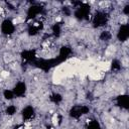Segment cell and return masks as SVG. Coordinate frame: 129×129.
I'll use <instances>...</instances> for the list:
<instances>
[{"label": "cell", "instance_id": "cell-16", "mask_svg": "<svg viewBox=\"0 0 129 129\" xmlns=\"http://www.w3.org/2000/svg\"><path fill=\"white\" fill-rule=\"evenodd\" d=\"M61 100H62L61 95H59V94H57V93H54V94H52V95L50 96V101L53 102V103H55V104L59 103Z\"/></svg>", "mask_w": 129, "mask_h": 129}, {"label": "cell", "instance_id": "cell-7", "mask_svg": "<svg viewBox=\"0 0 129 129\" xmlns=\"http://www.w3.org/2000/svg\"><path fill=\"white\" fill-rule=\"evenodd\" d=\"M71 52H72V50H71L70 47H68V46H62V47L59 49V53H58V56H57L56 59H57L58 61H62V60H64L66 58L69 57V55L71 54Z\"/></svg>", "mask_w": 129, "mask_h": 129}, {"label": "cell", "instance_id": "cell-1", "mask_svg": "<svg viewBox=\"0 0 129 129\" xmlns=\"http://www.w3.org/2000/svg\"><path fill=\"white\" fill-rule=\"evenodd\" d=\"M89 111H90L89 107H87L85 105H76L71 109L70 114L73 118H80L82 115L88 114Z\"/></svg>", "mask_w": 129, "mask_h": 129}, {"label": "cell", "instance_id": "cell-11", "mask_svg": "<svg viewBox=\"0 0 129 129\" xmlns=\"http://www.w3.org/2000/svg\"><path fill=\"white\" fill-rule=\"evenodd\" d=\"M51 31H52L53 35H55L56 37L59 36V34H60V32H61L60 23H54V24H52V26H51Z\"/></svg>", "mask_w": 129, "mask_h": 129}, {"label": "cell", "instance_id": "cell-3", "mask_svg": "<svg viewBox=\"0 0 129 129\" xmlns=\"http://www.w3.org/2000/svg\"><path fill=\"white\" fill-rule=\"evenodd\" d=\"M1 31L5 35H11L15 31V25L10 19H5L1 23Z\"/></svg>", "mask_w": 129, "mask_h": 129}, {"label": "cell", "instance_id": "cell-9", "mask_svg": "<svg viewBox=\"0 0 129 129\" xmlns=\"http://www.w3.org/2000/svg\"><path fill=\"white\" fill-rule=\"evenodd\" d=\"M117 103L121 108L128 109V107H129V97L127 95H121L117 98Z\"/></svg>", "mask_w": 129, "mask_h": 129}, {"label": "cell", "instance_id": "cell-18", "mask_svg": "<svg viewBox=\"0 0 129 129\" xmlns=\"http://www.w3.org/2000/svg\"><path fill=\"white\" fill-rule=\"evenodd\" d=\"M123 13L125 15H128L129 14V5H126L124 8H123Z\"/></svg>", "mask_w": 129, "mask_h": 129}, {"label": "cell", "instance_id": "cell-2", "mask_svg": "<svg viewBox=\"0 0 129 129\" xmlns=\"http://www.w3.org/2000/svg\"><path fill=\"white\" fill-rule=\"evenodd\" d=\"M107 22H108V16L104 11H98L93 16V23L97 27L104 26L107 24Z\"/></svg>", "mask_w": 129, "mask_h": 129}, {"label": "cell", "instance_id": "cell-15", "mask_svg": "<svg viewBox=\"0 0 129 129\" xmlns=\"http://www.w3.org/2000/svg\"><path fill=\"white\" fill-rule=\"evenodd\" d=\"M3 96H4V98H5L6 100H12V99L15 97L13 91L8 90V89H6V90L3 92Z\"/></svg>", "mask_w": 129, "mask_h": 129}, {"label": "cell", "instance_id": "cell-5", "mask_svg": "<svg viewBox=\"0 0 129 129\" xmlns=\"http://www.w3.org/2000/svg\"><path fill=\"white\" fill-rule=\"evenodd\" d=\"M129 37V27L128 24H122L121 27L119 28L118 32H117V38L118 40H120L121 42L126 41Z\"/></svg>", "mask_w": 129, "mask_h": 129}, {"label": "cell", "instance_id": "cell-14", "mask_svg": "<svg viewBox=\"0 0 129 129\" xmlns=\"http://www.w3.org/2000/svg\"><path fill=\"white\" fill-rule=\"evenodd\" d=\"M16 111H17V108H16V106H14V105H10V106H8L7 108H6V114L8 115V116H13L15 113H16Z\"/></svg>", "mask_w": 129, "mask_h": 129}, {"label": "cell", "instance_id": "cell-6", "mask_svg": "<svg viewBox=\"0 0 129 129\" xmlns=\"http://www.w3.org/2000/svg\"><path fill=\"white\" fill-rule=\"evenodd\" d=\"M13 93H14V96H17V97H22L24 94H25V91H26V85L25 83L23 82H18L14 88H13Z\"/></svg>", "mask_w": 129, "mask_h": 129}, {"label": "cell", "instance_id": "cell-13", "mask_svg": "<svg viewBox=\"0 0 129 129\" xmlns=\"http://www.w3.org/2000/svg\"><path fill=\"white\" fill-rule=\"evenodd\" d=\"M111 37H112L111 32H109V31H107V30L102 31L101 34H100V39H101V40H105V41H107V40H110Z\"/></svg>", "mask_w": 129, "mask_h": 129}, {"label": "cell", "instance_id": "cell-8", "mask_svg": "<svg viewBox=\"0 0 129 129\" xmlns=\"http://www.w3.org/2000/svg\"><path fill=\"white\" fill-rule=\"evenodd\" d=\"M34 115V109L31 107V106H26L23 110H22V117L24 120L26 121H29L32 119Z\"/></svg>", "mask_w": 129, "mask_h": 129}, {"label": "cell", "instance_id": "cell-10", "mask_svg": "<svg viewBox=\"0 0 129 129\" xmlns=\"http://www.w3.org/2000/svg\"><path fill=\"white\" fill-rule=\"evenodd\" d=\"M22 57L26 60H33L35 57V52L34 50L30 49V50H24L22 52Z\"/></svg>", "mask_w": 129, "mask_h": 129}, {"label": "cell", "instance_id": "cell-4", "mask_svg": "<svg viewBox=\"0 0 129 129\" xmlns=\"http://www.w3.org/2000/svg\"><path fill=\"white\" fill-rule=\"evenodd\" d=\"M43 8L40 6V5H37V4H33L31 6L28 7V10H27V19H34L36 18L41 12H42Z\"/></svg>", "mask_w": 129, "mask_h": 129}, {"label": "cell", "instance_id": "cell-12", "mask_svg": "<svg viewBox=\"0 0 129 129\" xmlns=\"http://www.w3.org/2000/svg\"><path fill=\"white\" fill-rule=\"evenodd\" d=\"M87 129H102V128H101V126H100L98 121L93 120V121H89Z\"/></svg>", "mask_w": 129, "mask_h": 129}, {"label": "cell", "instance_id": "cell-17", "mask_svg": "<svg viewBox=\"0 0 129 129\" xmlns=\"http://www.w3.org/2000/svg\"><path fill=\"white\" fill-rule=\"evenodd\" d=\"M111 68H112L113 71H119L121 69V62L118 59H113L112 64H111Z\"/></svg>", "mask_w": 129, "mask_h": 129}]
</instances>
